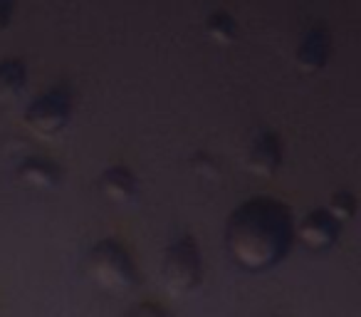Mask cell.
<instances>
[{
	"instance_id": "cell-1",
	"label": "cell",
	"mask_w": 361,
	"mask_h": 317,
	"mask_svg": "<svg viewBox=\"0 0 361 317\" xmlns=\"http://www.w3.org/2000/svg\"><path fill=\"white\" fill-rule=\"evenodd\" d=\"M295 243V216L290 206L255 196L231 213L226 226L228 256L247 273H265L280 265Z\"/></svg>"
},
{
	"instance_id": "cell-2",
	"label": "cell",
	"mask_w": 361,
	"mask_h": 317,
	"mask_svg": "<svg viewBox=\"0 0 361 317\" xmlns=\"http://www.w3.org/2000/svg\"><path fill=\"white\" fill-rule=\"evenodd\" d=\"M85 270L92 282L106 292H129L139 282V273L129 251L111 238L92 246V251L87 253Z\"/></svg>"
},
{
	"instance_id": "cell-3",
	"label": "cell",
	"mask_w": 361,
	"mask_h": 317,
	"mask_svg": "<svg viewBox=\"0 0 361 317\" xmlns=\"http://www.w3.org/2000/svg\"><path fill=\"white\" fill-rule=\"evenodd\" d=\"M201 275L203 265L196 241L191 236H180L166 251L164 265H161V282L171 295H188L198 287Z\"/></svg>"
},
{
	"instance_id": "cell-4",
	"label": "cell",
	"mask_w": 361,
	"mask_h": 317,
	"mask_svg": "<svg viewBox=\"0 0 361 317\" xmlns=\"http://www.w3.org/2000/svg\"><path fill=\"white\" fill-rule=\"evenodd\" d=\"M72 116V97L67 87H52L50 92L40 95L37 100L30 102V107L25 109V124L32 134L50 139L57 136Z\"/></svg>"
},
{
	"instance_id": "cell-5",
	"label": "cell",
	"mask_w": 361,
	"mask_h": 317,
	"mask_svg": "<svg viewBox=\"0 0 361 317\" xmlns=\"http://www.w3.org/2000/svg\"><path fill=\"white\" fill-rule=\"evenodd\" d=\"M339 233H341V223L336 221L326 208H314V211H310L302 218L300 226L295 228V236L314 253L329 251V248L339 241Z\"/></svg>"
},
{
	"instance_id": "cell-6",
	"label": "cell",
	"mask_w": 361,
	"mask_h": 317,
	"mask_svg": "<svg viewBox=\"0 0 361 317\" xmlns=\"http://www.w3.org/2000/svg\"><path fill=\"white\" fill-rule=\"evenodd\" d=\"M282 167V144L277 134L272 131H262L255 141H252L250 151H247L245 169L260 179H272Z\"/></svg>"
},
{
	"instance_id": "cell-7",
	"label": "cell",
	"mask_w": 361,
	"mask_h": 317,
	"mask_svg": "<svg viewBox=\"0 0 361 317\" xmlns=\"http://www.w3.org/2000/svg\"><path fill=\"white\" fill-rule=\"evenodd\" d=\"M329 52H331V42H329L326 30H322V28H312V30L302 37L300 47H297L295 62L302 72L314 75V72H319L322 67L326 65Z\"/></svg>"
},
{
	"instance_id": "cell-8",
	"label": "cell",
	"mask_w": 361,
	"mask_h": 317,
	"mask_svg": "<svg viewBox=\"0 0 361 317\" xmlns=\"http://www.w3.org/2000/svg\"><path fill=\"white\" fill-rule=\"evenodd\" d=\"M62 177H65V172H62L60 164L45 159V156H27L25 162L18 167V179L32 189H45V191L55 189L60 186Z\"/></svg>"
},
{
	"instance_id": "cell-9",
	"label": "cell",
	"mask_w": 361,
	"mask_h": 317,
	"mask_svg": "<svg viewBox=\"0 0 361 317\" xmlns=\"http://www.w3.org/2000/svg\"><path fill=\"white\" fill-rule=\"evenodd\" d=\"M99 189L109 201L126 203L136 196V177L126 167H109L102 174Z\"/></svg>"
},
{
	"instance_id": "cell-10",
	"label": "cell",
	"mask_w": 361,
	"mask_h": 317,
	"mask_svg": "<svg viewBox=\"0 0 361 317\" xmlns=\"http://www.w3.org/2000/svg\"><path fill=\"white\" fill-rule=\"evenodd\" d=\"M27 87V65L23 60H3L0 62V104H13L20 100Z\"/></svg>"
},
{
	"instance_id": "cell-11",
	"label": "cell",
	"mask_w": 361,
	"mask_h": 317,
	"mask_svg": "<svg viewBox=\"0 0 361 317\" xmlns=\"http://www.w3.org/2000/svg\"><path fill=\"white\" fill-rule=\"evenodd\" d=\"M206 32L211 35V40L218 42V45H231L238 35V23L233 20L231 13L216 11V13H211V18H208Z\"/></svg>"
},
{
	"instance_id": "cell-12",
	"label": "cell",
	"mask_w": 361,
	"mask_h": 317,
	"mask_svg": "<svg viewBox=\"0 0 361 317\" xmlns=\"http://www.w3.org/2000/svg\"><path fill=\"white\" fill-rule=\"evenodd\" d=\"M326 211L331 213V216L336 218L339 223L349 221V218H354L356 213V198L351 196L349 191H336L334 196L329 198V203H326Z\"/></svg>"
},
{
	"instance_id": "cell-13",
	"label": "cell",
	"mask_w": 361,
	"mask_h": 317,
	"mask_svg": "<svg viewBox=\"0 0 361 317\" xmlns=\"http://www.w3.org/2000/svg\"><path fill=\"white\" fill-rule=\"evenodd\" d=\"M13 11H16V0H0V32L11 25Z\"/></svg>"
}]
</instances>
